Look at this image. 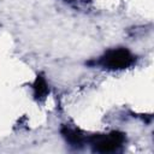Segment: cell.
I'll list each match as a JSON object with an SVG mask.
<instances>
[{
	"instance_id": "obj_1",
	"label": "cell",
	"mask_w": 154,
	"mask_h": 154,
	"mask_svg": "<svg viewBox=\"0 0 154 154\" xmlns=\"http://www.w3.org/2000/svg\"><path fill=\"white\" fill-rule=\"evenodd\" d=\"M136 60V57L124 47L108 49L96 61L97 65L107 70H123L131 66Z\"/></svg>"
},
{
	"instance_id": "obj_2",
	"label": "cell",
	"mask_w": 154,
	"mask_h": 154,
	"mask_svg": "<svg viewBox=\"0 0 154 154\" xmlns=\"http://www.w3.org/2000/svg\"><path fill=\"white\" fill-rule=\"evenodd\" d=\"M90 146L97 153H113L123 147L125 143V135L119 131L109 134H97L89 137Z\"/></svg>"
},
{
	"instance_id": "obj_3",
	"label": "cell",
	"mask_w": 154,
	"mask_h": 154,
	"mask_svg": "<svg viewBox=\"0 0 154 154\" xmlns=\"http://www.w3.org/2000/svg\"><path fill=\"white\" fill-rule=\"evenodd\" d=\"M61 134L65 137L66 142L70 143V146L72 147H82L83 142L85 140L84 135L78 130V129H73V128H69V126H63L61 128Z\"/></svg>"
},
{
	"instance_id": "obj_4",
	"label": "cell",
	"mask_w": 154,
	"mask_h": 154,
	"mask_svg": "<svg viewBox=\"0 0 154 154\" xmlns=\"http://www.w3.org/2000/svg\"><path fill=\"white\" fill-rule=\"evenodd\" d=\"M32 90H34V97L36 100H43L48 93H49V88L47 84L46 78L43 77V75H37L35 82L32 83Z\"/></svg>"
}]
</instances>
